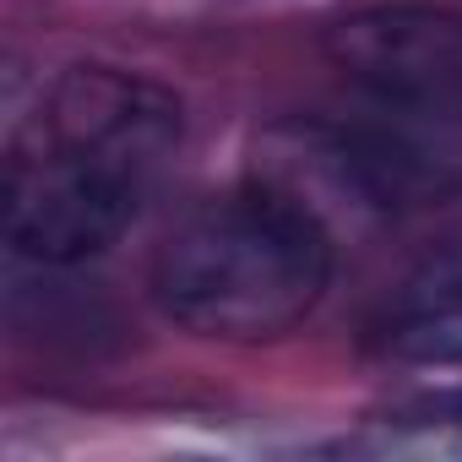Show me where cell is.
<instances>
[{"label":"cell","instance_id":"1","mask_svg":"<svg viewBox=\"0 0 462 462\" xmlns=\"http://www.w3.org/2000/svg\"><path fill=\"white\" fill-rule=\"evenodd\" d=\"M348 115L310 120V163L370 212H413L462 190V17L370 6L327 33Z\"/></svg>","mask_w":462,"mask_h":462},{"label":"cell","instance_id":"2","mask_svg":"<svg viewBox=\"0 0 462 462\" xmlns=\"http://www.w3.org/2000/svg\"><path fill=\"white\" fill-rule=\"evenodd\" d=\"M337 273L327 217L289 185H240L180 217L152 256L158 310L212 343H278Z\"/></svg>","mask_w":462,"mask_h":462},{"label":"cell","instance_id":"3","mask_svg":"<svg viewBox=\"0 0 462 462\" xmlns=\"http://www.w3.org/2000/svg\"><path fill=\"white\" fill-rule=\"evenodd\" d=\"M152 180L115 152L23 131L6 158V245L50 273L82 267L131 235Z\"/></svg>","mask_w":462,"mask_h":462},{"label":"cell","instance_id":"4","mask_svg":"<svg viewBox=\"0 0 462 462\" xmlns=\"http://www.w3.org/2000/svg\"><path fill=\"white\" fill-rule=\"evenodd\" d=\"M381 343L397 359L457 365L462 359V240L430 251L386 300Z\"/></svg>","mask_w":462,"mask_h":462}]
</instances>
